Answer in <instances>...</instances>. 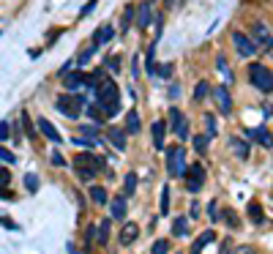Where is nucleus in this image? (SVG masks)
<instances>
[{
    "mask_svg": "<svg viewBox=\"0 0 273 254\" xmlns=\"http://www.w3.org/2000/svg\"><path fill=\"white\" fill-rule=\"evenodd\" d=\"M74 170H77L79 181H93L101 170H104V159L96 153H77L74 159Z\"/></svg>",
    "mask_w": 273,
    "mask_h": 254,
    "instance_id": "f257e3e1",
    "label": "nucleus"
},
{
    "mask_svg": "<svg viewBox=\"0 0 273 254\" xmlns=\"http://www.w3.org/2000/svg\"><path fill=\"white\" fill-rule=\"evenodd\" d=\"M85 107H88V101H85V96L79 93H60L58 96V112H63L66 118H79V112H85Z\"/></svg>",
    "mask_w": 273,
    "mask_h": 254,
    "instance_id": "f03ea898",
    "label": "nucleus"
},
{
    "mask_svg": "<svg viewBox=\"0 0 273 254\" xmlns=\"http://www.w3.org/2000/svg\"><path fill=\"white\" fill-rule=\"evenodd\" d=\"M249 79H251V85H254L257 90H262V93H271L273 90V71L268 69V66H262V63L249 66Z\"/></svg>",
    "mask_w": 273,
    "mask_h": 254,
    "instance_id": "7ed1b4c3",
    "label": "nucleus"
},
{
    "mask_svg": "<svg viewBox=\"0 0 273 254\" xmlns=\"http://www.w3.org/2000/svg\"><path fill=\"white\" fill-rule=\"evenodd\" d=\"M164 161H167V172H170V178H183L186 175V150L183 148H170Z\"/></svg>",
    "mask_w": 273,
    "mask_h": 254,
    "instance_id": "20e7f679",
    "label": "nucleus"
},
{
    "mask_svg": "<svg viewBox=\"0 0 273 254\" xmlns=\"http://www.w3.org/2000/svg\"><path fill=\"white\" fill-rule=\"evenodd\" d=\"M251 41H254V47H262V49H271L273 47V33L271 28H268L265 22H251V36H249Z\"/></svg>",
    "mask_w": 273,
    "mask_h": 254,
    "instance_id": "39448f33",
    "label": "nucleus"
},
{
    "mask_svg": "<svg viewBox=\"0 0 273 254\" xmlns=\"http://www.w3.org/2000/svg\"><path fill=\"white\" fill-rule=\"evenodd\" d=\"M96 99H99V104H115V101H120V93H118V85L112 82V79H104V82H99V88H96Z\"/></svg>",
    "mask_w": 273,
    "mask_h": 254,
    "instance_id": "423d86ee",
    "label": "nucleus"
},
{
    "mask_svg": "<svg viewBox=\"0 0 273 254\" xmlns=\"http://www.w3.org/2000/svg\"><path fill=\"white\" fill-rule=\"evenodd\" d=\"M170 126H172V131H175V137H178V140H189V118L180 112L178 107H172V109H170Z\"/></svg>",
    "mask_w": 273,
    "mask_h": 254,
    "instance_id": "0eeeda50",
    "label": "nucleus"
},
{
    "mask_svg": "<svg viewBox=\"0 0 273 254\" xmlns=\"http://www.w3.org/2000/svg\"><path fill=\"white\" fill-rule=\"evenodd\" d=\"M186 183H189V191L191 194H197V191L205 186V167L202 164H191V170H186Z\"/></svg>",
    "mask_w": 273,
    "mask_h": 254,
    "instance_id": "6e6552de",
    "label": "nucleus"
},
{
    "mask_svg": "<svg viewBox=\"0 0 273 254\" xmlns=\"http://www.w3.org/2000/svg\"><path fill=\"white\" fill-rule=\"evenodd\" d=\"M232 41H235V49L243 58H251V55L257 52V47H254V41H251L246 33H240V30H232Z\"/></svg>",
    "mask_w": 273,
    "mask_h": 254,
    "instance_id": "1a4fd4ad",
    "label": "nucleus"
},
{
    "mask_svg": "<svg viewBox=\"0 0 273 254\" xmlns=\"http://www.w3.org/2000/svg\"><path fill=\"white\" fill-rule=\"evenodd\" d=\"M213 99H216V104H219V109L224 115H230L232 112V96H230V88L227 85H213Z\"/></svg>",
    "mask_w": 273,
    "mask_h": 254,
    "instance_id": "9d476101",
    "label": "nucleus"
},
{
    "mask_svg": "<svg viewBox=\"0 0 273 254\" xmlns=\"http://www.w3.org/2000/svg\"><path fill=\"white\" fill-rule=\"evenodd\" d=\"M246 137H249L251 142H257V145H262V148H273V134L265 129V126L249 129V131H246Z\"/></svg>",
    "mask_w": 273,
    "mask_h": 254,
    "instance_id": "9b49d317",
    "label": "nucleus"
},
{
    "mask_svg": "<svg viewBox=\"0 0 273 254\" xmlns=\"http://www.w3.org/2000/svg\"><path fill=\"white\" fill-rule=\"evenodd\" d=\"M63 85L68 88V93H77V90L85 85V74H82V71H66V74H63Z\"/></svg>",
    "mask_w": 273,
    "mask_h": 254,
    "instance_id": "f8f14e48",
    "label": "nucleus"
},
{
    "mask_svg": "<svg viewBox=\"0 0 273 254\" xmlns=\"http://www.w3.org/2000/svg\"><path fill=\"white\" fill-rule=\"evenodd\" d=\"M126 208H129V197L120 194L109 202V211H112V219L115 221H126Z\"/></svg>",
    "mask_w": 273,
    "mask_h": 254,
    "instance_id": "ddd939ff",
    "label": "nucleus"
},
{
    "mask_svg": "<svg viewBox=\"0 0 273 254\" xmlns=\"http://www.w3.org/2000/svg\"><path fill=\"white\" fill-rule=\"evenodd\" d=\"M134 22L139 25L142 30H148L150 25H153V11H150V3H142V6L136 8V17H134Z\"/></svg>",
    "mask_w": 273,
    "mask_h": 254,
    "instance_id": "4468645a",
    "label": "nucleus"
},
{
    "mask_svg": "<svg viewBox=\"0 0 273 254\" xmlns=\"http://www.w3.org/2000/svg\"><path fill=\"white\" fill-rule=\"evenodd\" d=\"M136 238H139V224H134V221H126L123 230H120V243L123 246H129V243H134Z\"/></svg>",
    "mask_w": 273,
    "mask_h": 254,
    "instance_id": "2eb2a0df",
    "label": "nucleus"
},
{
    "mask_svg": "<svg viewBox=\"0 0 273 254\" xmlns=\"http://www.w3.org/2000/svg\"><path fill=\"white\" fill-rule=\"evenodd\" d=\"M36 129H38V131H41V134H44V137H47V140H49V142H60V131H58V129H55V126H52V123H49V120H47V118H38V123H36Z\"/></svg>",
    "mask_w": 273,
    "mask_h": 254,
    "instance_id": "dca6fc26",
    "label": "nucleus"
},
{
    "mask_svg": "<svg viewBox=\"0 0 273 254\" xmlns=\"http://www.w3.org/2000/svg\"><path fill=\"white\" fill-rule=\"evenodd\" d=\"M150 134H153V145L156 148H164V134H167V123L164 120H153V126H150Z\"/></svg>",
    "mask_w": 273,
    "mask_h": 254,
    "instance_id": "f3484780",
    "label": "nucleus"
},
{
    "mask_svg": "<svg viewBox=\"0 0 273 254\" xmlns=\"http://www.w3.org/2000/svg\"><path fill=\"white\" fill-rule=\"evenodd\" d=\"M107 137H109V142H112L118 150H126V131H123V129H118V126H109V129H107Z\"/></svg>",
    "mask_w": 273,
    "mask_h": 254,
    "instance_id": "a211bd4d",
    "label": "nucleus"
},
{
    "mask_svg": "<svg viewBox=\"0 0 273 254\" xmlns=\"http://www.w3.org/2000/svg\"><path fill=\"white\" fill-rule=\"evenodd\" d=\"M216 241V232L213 230H205L200 238L194 241V246H191V254H202V249L208 246V243H213Z\"/></svg>",
    "mask_w": 273,
    "mask_h": 254,
    "instance_id": "6ab92c4d",
    "label": "nucleus"
},
{
    "mask_svg": "<svg viewBox=\"0 0 273 254\" xmlns=\"http://www.w3.org/2000/svg\"><path fill=\"white\" fill-rule=\"evenodd\" d=\"M126 129H129V134H139V131H142V123H139L136 109H129V112H126Z\"/></svg>",
    "mask_w": 273,
    "mask_h": 254,
    "instance_id": "aec40b11",
    "label": "nucleus"
},
{
    "mask_svg": "<svg viewBox=\"0 0 273 254\" xmlns=\"http://www.w3.org/2000/svg\"><path fill=\"white\" fill-rule=\"evenodd\" d=\"M112 33H115V30L109 28V25H104V28H96V33H93V44H96V47L107 44L109 38H112Z\"/></svg>",
    "mask_w": 273,
    "mask_h": 254,
    "instance_id": "412c9836",
    "label": "nucleus"
},
{
    "mask_svg": "<svg viewBox=\"0 0 273 254\" xmlns=\"http://www.w3.org/2000/svg\"><path fill=\"white\" fill-rule=\"evenodd\" d=\"M230 145H232V150L238 153V159H249V145H246V142L240 140V137H232Z\"/></svg>",
    "mask_w": 273,
    "mask_h": 254,
    "instance_id": "4be33fe9",
    "label": "nucleus"
},
{
    "mask_svg": "<svg viewBox=\"0 0 273 254\" xmlns=\"http://www.w3.org/2000/svg\"><path fill=\"white\" fill-rule=\"evenodd\" d=\"M90 197H93L96 205H107V202H109V194H107L104 186H93V189H90Z\"/></svg>",
    "mask_w": 273,
    "mask_h": 254,
    "instance_id": "5701e85b",
    "label": "nucleus"
},
{
    "mask_svg": "<svg viewBox=\"0 0 273 254\" xmlns=\"http://www.w3.org/2000/svg\"><path fill=\"white\" fill-rule=\"evenodd\" d=\"M249 216H251V221H254V224H262V221H265V213H262L260 202H249Z\"/></svg>",
    "mask_w": 273,
    "mask_h": 254,
    "instance_id": "b1692460",
    "label": "nucleus"
},
{
    "mask_svg": "<svg viewBox=\"0 0 273 254\" xmlns=\"http://www.w3.org/2000/svg\"><path fill=\"white\" fill-rule=\"evenodd\" d=\"M136 191V175L134 172H126V181H123V194L126 197H134Z\"/></svg>",
    "mask_w": 273,
    "mask_h": 254,
    "instance_id": "393cba45",
    "label": "nucleus"
},
{
    "mask_svg": "<svg viewBox=\"0 0 273 254\" xmlns=\"http://www.w3.org/2000/svg\"><path fill=\"white\" fill-rule=\"evenodd\" d=\"M186 230H189V219H186V216L175 219V224H172V235H175V238H183V235H186Z\"/></svg>",
    "mask_w": 273,
    "mask_h": 254,
    "instance_id": "a878e982",
    "label": "nucleus"
},
{
    "mask_svg": "<svg viewBox=\"0 0 273 254\" xmlns=\"http://www.w3.org/2000/svg\"><path fill=\"white\" fill-rule=\"evenodd\" d=\"M216 134H219V123L213 120V115H205V137H208V140H213Z\"/></svg>",
    "mask_w": 273,
    "mask_h": 254,
    "instance_id": "bb28decb",
    "label": "nucleus"
},
{
    "mask_svg": "<svg viewBox=\"0 0 273 254\" xmlns=\"http://www.w3.org/2000/svg\"><path fill=\"white\" fill-rule=\"evenodd\" d=\"M19 118H22V129H25V134H28V137H36V134H38L36 126H33V120H30V115L25 112V109H22V115H19Z\"/></svg>",
    "mask_w": 273,
    "mask_h": 254,
    "instance_id": "cd10ccee",
    "label": "nucleus"
},
{
    "mask_svg": "<svg viewBox=\"0 0 273 254\" xmlns=\"http://www.w3.org/2000/svg\"><path fill=\"white\" fill-rule=\"evenodd\" d=\"M85 112H88L93 120H99V123H104V120H107V115H104V109H101L99 104H93V107H85Z\"/></svg>",
    "mask_w": 273,
    "mask_h": 254,
    "instance_id": "c85d7f7f",
    "label": "nucleus"
},
{
    "mask_svg": "<svg viewBox=\"0 0 273 254\" xmlns=\"http://www.w3.org/2000/svg\"><path fill=\"white\" fill-rule=\"evenodd\" d=\"M170 183L167 186H161V216H167V213H170Z\"/></svg>",
    "mask_w": 273,
    "mask_h": 254,
    "instance_id": "c756f323",
    "label": "nucleus"
},
{
    "mask_svg": "<svg viewBox=\"0 0 273 254\" xmlns=\"http://www.w3.org/2000/svg\"><path fill=\"white\" fill-rule=\"evenodd\" d=\"M96 232H99V241H96V243H101V246H104V243H107V238H109V219L101 221Z\"/></svg>",
    "mask_w": 273,
    "mask_h": 254,
    "instance_id": "7c9ffc66",
    "label": "nucleus"
},
{
    "mask_svg": "<svg viewBox=\"0 0 273 254\" xmlns=\"http://www.w3.org/2000/svg\"><path fill=\"white\" fill-rule=\"evenodd\" d=\"M25 189H28L30 194H36V191H38V175L28 172V175H25Z\"/></svg>",
    "mask_w": 273,
    "mask_h": 254,
    "instance_id": "2f4dec72",
    "label": "nucleus"
},
{
    "mask_svg": "<svg viewBox=\"0 0 273 254\" xmlns=\"http://www.w3.org/2000/svg\"><path fill=\"white\" fill-rule=\"evenodd\" d=\"M134 17H136L134 6H126V11H123V22H120V28L129 30V28H131V22H134Z\"/></svg>",
    "mask_w": 273,
    "mask_h": 254,
    "instance_id": "473e14b6",
    "label": "nucleus"
},
{
    "mask_svg": "<svg viewBox=\"0 0 273 254\" xmlns=\"http://www.w3.org/2000/svg\"><path fill=\"white\" fill-rule=\"evenodd\" d=\"M221 219H224L230 227H235V230H238V224H240V221H238V216H235V211H230V208H224V211H221Z\"/></svg>",
    "mask_w": 273,
    "mask_h": 254,
    "instance_id": "72a5a7b5",
    "label": "nucleus"
},
{
    "mask_svg": "<svg viewBox=\"0 0 273 254\" xmlns=\"http://www.w3.org/2000/svg\"><path fill=\"white\" fill-rule=\"evenodd\" d=\"M208 93H210V82H200V85H197V90H194V101H202Z\"/></svg>",
    "mask_w": 273,
    "mask_h": 254,
    "instance_id": "f704fd0d",
    "label": "nucleus"
},
{
    "mask_svg": "<svg viewBox=\"0 0 273 254\" xmlns=\"http://www.w3.org/2000/svg\"><path fill=\"white\" fill-rule=\"evenodd\" d=\"M167 252H170V241H164V238H159L150 249V254H167Z\"/></svg>",
    "mask_w": 273,
    "mask_h": 254,
    "instance_id": "c9c22d12",
    "label": "nucleus"
},
{
    "mask_svg": "<svg viewBox=\"0 0 273 254\" xmlns=\"http://www.w3.org/2000/svg\"><path fill=\"white\" fill-rule=\"evenodd\" d=\"M194 148H197V153H205V150H208V137H205V134H197V137H194Z\"/></svg>",
    "mask_w": 273,
    "mask_h": 254,
    "instance_id": "e433bc0d",
    "label": "nucleus"
},
{
    "mask_svg": "<svg viewBox=\"0 0 273 254\" xmlns=\"http://www.w3.org/2000/svg\"><path fill=\"white\" fill-rule=\"evenodd\" d=\"M96 49H99V47H96V44H90V47H88V49H85V52L77 58V63H79V66H85L90 58H93V52H96Z\"/></svg>",
    "mask_w": 273,
    "mask_h": 254,
    "instance_id": "4c0bfd02",
    "label": "nucleus"
},
{
    "mask_svg": "<svg viewBox=\"0 0 273 254\" xmlns=\"http://www.w3.org/2000/svg\"><path fill=\"white\" fill-rule=\"evenodd\" d=\"M96 142L99 140H90V137H82V134L74 137V145H79V148H90V145H96Z\"/></svg>",
    "mask_w": 273,
    "mask_h": 254,
    "instance_id": "58836bf2",
    "label": "nucleus"
},
{
    "mask_svg": "<svg viewBox=\"0 0 273 254\" xmlns=\"http://www.w3.org/2000/svg\"><path fill=\"white\" fill-rule=\"evenodd\" d=\"M216 63H219V71H221V74H224L227 79H232V71H230V66H227L224 55H219V60H216Z\"/></svg>",
    "mask_w": 273,
    "mask_h": 254,
    "instance_id": "ea45409f",
    "label": "nucleus"
},
{
    "mask_svg": "<svg viewBox=\"0 0 273 254\" xmlns=\"http://www.w3.org/2000/svg\"><path fill=\"white\" fill-rule=\"evenodd\" d=\"M0 161H6V164H14L17 161V156L11 153V150H6V148H0Z\"/></svg>",
    "mask_w": 273,
    "mask_h": 254,
    "instance_id": "a19ab883",
    "label": "nucleus"
},
{
    "mask_svg": "<svg viewBox=\"0 0 273 254\" xmlns=\"http://www.w3.org/2000/svg\"><path fill=\"white\" fill-rule=\"evenodd\" d=\"M107 69L112 71V74H115V71H120V55H112V58L107 60Z\"/></svg>",
    "mask_w": 273,
    "mask_h": 254,
    "instance_id": "79ce46f5",
    "label": "nucleus"
},
{
    "mask_svg": "<svg viewBox=\"0 0 273 254\" xmlns=\"http://www.w3.org/2000/svg\"><path fill=\"white\" fill-rule=\"evenodd\" d=\"M8 137H11V126H8L6 120H0V142L8 140Z\"/></svg>",
    "mask_w": 273,
    "mask_h": 254,
    "instance_id": "37998d69",
    "label": "nucleus"
},
{
    "mask_svg": "<svg viewBox=\"0 0 273 254\" xmlns=\"http://www.w3.org/2000/svg\"><path fill=\"white\" fill-rule=\"evenodd\" d=\"M82 137H90V140H99V131H96V126H82Z\"/></svg>",
    "mask_w": 273,
    "mask_h": 254,
    "instance_id": "c03bdc74",
    "label": "nucleus"
},
{
    "mask_svg": "<svg viewBox=\"0 0 273 254\" xmlns=\"http://www.w3.org/2000/svg\"><path fill=\"white\" fill-rule=\"evenodd\" d=\"M0 200H6V202H14V200H17V194H14V191H8L6 186H0Z\"/></svg>",
    "mask_w": 273,
    "mask_h": 254,
    "instance_id": "a18cd8bd",
    "label": "nucleus"
},
{
    "mask_svg": "<svg viewBox=\"0 0 273 254\" xmlns=\"http://www.w3.org/2000/svg\"><path fill=\"white\" fill-rule=\"evenodd\" d=\"M208 216H210V221H213V224H216V221H219V219H221V213H219V208H216V205H213V202H210V205H208Z\"/></svg>",
    "mask_w": 273,
    "mask_h": 254,
    "instance_id": "49530a36",
    "label": "nucleus"
},
{
    "mask_svg": "<svg viewBox=\"0 0 273 254\" xmlns=\"http://www.w3.org/2000/svg\"><path fill=\"white\" fill-rule=\"evenodd\" d=\"M8 181H11L8 170H6V167H0V186H8Z\"/></svg>",
    "mask_w": 273,
    "mask_h": 254,
    "instance_id": "de8ad7c7",
    "label": "nucleus"
},
{
    "mask_svg": "<svg viewBox=\"0 0 273 254\" xmlns=\"http://www.w3.org/2000/svg\"><path fill=\"white\" fill-rule=\"evenodd\" d=\"M0 224L6 227V230H17V224H14V221L8 219V216H0Z\"/></svg>",
    "mask_w": 273,
    "mask_h": 254,
    "instance_id": "09e8293b",
    "label": "nucleus"
},
{
    "mask_svg": "<svg viewBox=\"0 0 273 254\" xmlns=\"http://www.w3.org/2000/svg\"><path fill=\"white\" fill-rule=\"evenodd\" d=\"M156 74H161V77H170V74H172V66H161V69H156Z\"/></svg>",
    "mask_w": 273,
    "mask_h": 254,
    "instance_id": "8fccbe9b",
    "label": "nucleus"
},
{
    "mask_svg": "<svg viewBox=\"0 0 273 254\" xmlns=\"http://www.w3.org/2000/svg\"><path fill=\"white\" fill-rule=\"evenodd\" d=\"M232 254H257V252H254V249H251V246H238Z\"/></svg>",
    "mask_w": 273,
    "mask_h": 254,
    "instance_id": "3c124183",
    "label": "nucleus"
},
{
    "mask_svg": "<svg viewBox=\"0 0 273 254\" xmlns=\"http://www.w3.org/2000/svg\"><path fill=\"white\" fill-rule=\"evenodd\" d=\"M52 164H55V167H63V164H66V159H63L60 153H55V156H52Z\"/></svg>",
    "mask_w": 273,
    "mask_h": 254,
    "instance_id": "603ef678",
    "label": "nucleus"
},
{
    "mask_svg": "<svg viewBox=\"0 0 273 254\" xmlns=\"http://www.w3.org/2000/svg\"><path fill=\"white\" fill-rule=\"evenodd\" d=\"M180 0H164V8H178Z\"/></svg>",
    "mask_w": 273,
    "mask_h": 254,
    "instance_id": "864d4df0",
    "label": "nucleus"
},
{
    "mask_svg": "<svg viewBox=\"0 0 273 254\" xmlns=\"http://www.w3.org/2000/svg\"><path fill=\"white\" fill-rule=\"evenodd\" d=\"M93 8H96V0H90L88 6H85V8H82V17H85V14H90V11H93Z\"/></svg>",
    "mask_w": 273,
    "mask_h": 254,
    "instance_id": "5fc2aeb1",
    "label": "nucleus"
},
{
    "mask_svg": "<svg viewBox=\"0 0 273 254\" xmlns=\"http://www.w3.org/2000/svg\"><path fill=\"white\" fill-rule=\"evenodd\" d=\"M197 213H200V205H197V202H191V219H197Z\"/></svg>",
    "mask_w": 273,
    "mask_h": 254,
    "instance_id": "6e6d98bb",
    "label": "nucleus"
}]
</instances>
